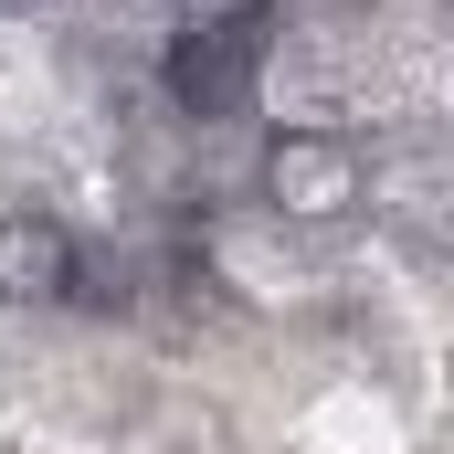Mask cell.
Masks as SVG:
<instances>
[{"instance_id":"cell-1","label":"cell","mask_w":454,"mask_h":454,"mask_svg":"<svg viewBox=\"0 0 454 454\" xmlns=\"http://www.w3.org/2000/svg\"><path fill=\"white\" fill-rule=\"evenodd\" d=\"M264 64H275L264 21H169V43H159V96L191 116V127H232V116L264 96Z\"/></svg>"},{"instance_id":"cell-2","label":"cell","mask_w":454,"mask_h":454,"mask_svg":"<svg viewBox=\"0 0 454 454\" xmlns=\"http://www.w3.org/2000/svg\"><path fill=\"white\" fill-rule=\"evenodd\" d=\"M264 201L286 212V223H339L370 201V169H359V148H348L339 127H286V137H264Z\"/></svg>"},{"instance_id":"cell-3","label":"cell","mask_w":454,"mask_h":454,"mask_svg":"<svg viewBox=\"0 0 454 454\" xmlns=\"http://www.w3.org/2000/svg\"><path fill=\"white\" fill-rule=\"evenodd\" d=\"M85 286V243L64 212H0V307H64Z\"/></svg>"},{"instance_id":"cell-4","label":"cell","mask_w":454,"mask_h":454,"mask_svg":"<svg viewBox=\"0 0 454 454\" xmlns=\"http://www.w3.org/2000/svg\"><path fill=\"white\" fill-rule=\"evenodd\" d=\"M180 21H275V0H180Z\"/></svg>"}]
</instances>
